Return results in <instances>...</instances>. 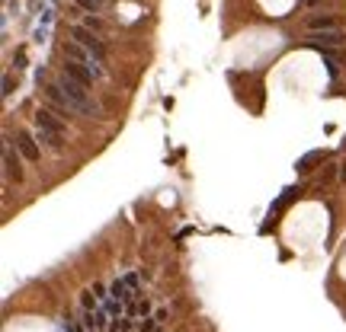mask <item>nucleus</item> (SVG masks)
Instances as JSON below:
<instances>
[{"mask_svg":"<svg viewBox=\"0 0 346 332\" xmlns=\"http://www.w3.org/2000/svg\"><path fill=\"white\" fill-rule=\"evenodd\" d=\"M13 93V77H4V96Z\"/></svg>","mask_w":346,"mask_h":332,"instance_id":"nucleus-14","label":"nucleus"},{"mask_svg":"<svg viewBox=\"0 0 346 332\" xmlns=\"http://www.w3.org/2000/svg\"><path fill=\"white\" fill-rule=\"evenodd\" d=\"M324 160V150H311V153H305L301 160L295 163V170H298V176H305V173H311L314 170V163H321Z\"/></svg>","mask_w":346,"mask_h":332,"instance_id":"nucleus-11","label":"nucleus"},{"mask_svg":"<svg viewBox=\"0 0 346 332\" xmlns=\"http://www.w3.org/2000/svg\"><path fill=\"white\" fill-rule=\"evenodd\" d=\"M61 51H64V58H67V61H77V64H83V67H86V71H90L93 77H103L100 61L93 58V55H90V51H86L83 45H77V42H64V48H61Z\"/></svg>","mask_w":346,"mask_h":332,"instance_id":"nucleus-4","label":"nucleus"},{"mask_svg":"<svg viewBox=\"0 0 346 332\" xmlns=\"http://www.w3.org/2000/svg\"><path fill=\"white\" fill-rule=\"evenodd\" d=\"M333 26H336V20H333L330 13H314V16L308 20V29H311V32H330Z\"/></svg>","mask_w":346,"mask_h":332,"instance_id":"nucleus-10","label":"nucleus"},{"mask_svg":"<svg viewBox=\"0 0 346 332\" xmlns=\"http://www.w3.org/2000/svg\"><path fill=\"white\" fill-rule=\"evenodd\" d=\"M86 29H93V32H103V20H100V16H86Z\"/></svg>","mask_w":346,"mask_h":332,"instance_id":"nucleus-13","label":"nucleus"},{"mask_svg":"<svg viewBox=\"0 0 346 332\" xmlns=\"http://www.w3.org/2000/svg\"><path fill=\"white\" fill-rule=\"evenodd\" d=\"M58 86H61V93L67 96V102L74 106V112H83V115H90V118L103 115L100 102H97V99L90 96V86H83V83L71 80L67 74H61V77H58Z\"/></svg>","mask_w":346,"mask_h":332,"instance_id":"nucleus-1","label":"nucleus"},{"mask_svg":"<svg viewBox=\"0 0 346 332\" xmlns=\"http://www.w3.org/2000/svg\"><path fill=\"white\" fill-rule=\"evenodd\" d=\"M71 39L77 42V45H83V48L90 51L93 58L100 61V64L106 61V45L100 42V36H97L93 29H86V26H74V29H71Z\"/></svg>","mask_w":346,"mask_h":332,"instance_id":"nucleus-3","label":"nucleus"},{"mask_svg":"<svg viewBox=\"0 0 346 332\" xmlns=\"http://www.w3.org/2000/svg\"><path fill=\"white\" fill-rule=\"evenodd\" d=\"M340 179H343V182H346V160H343V163H340Z\"/></svg>","mask_w":346,"mask_h":332,"instance_id":"nucleus-15","label":"nucleus"},{"mask_svg":"<svg viewBox=\"0 0 346 332\" xmlns=\"http://www.w3.org/2000/svg\"><path fill=\"white\" fill-rule=\"evenodd\" d=\"M298 192H301V189H285V195L279 198V202H276V208H273V211H282V208H285V205H289V202H292V198H295V195H298Z\"/></svg>","mask_w":346,"mask_h":332,"instance_id":"nucleus-12","label":"nucleus"},{"mask_svg":"<svg viewBox=\"0 0 346 332\" xmlns=\"http://www.w3.org/2000/svg\"><path fill=\"white\" fill-rule=\"evenodd\" d=\"M301 4H305V7H314V4H317V0H301Z\"/></svg>","mask_w":346,"mask_h":332,"instance_id":"nucleus-16","label":"nucleus"},{"mask_svg":"<svg viewBox=\"0 0 346 332\" xmlns=\"http://www.w3.org/2000/svg\"><path fill=\"white\" fill-rule=\"evenodd\" d=\"M308 45H311V48H340V45H346V36H343L340 29H330V32H311Z\"/></svg>","mask_w":346,"mask_h":332,"instance_id":"nucleus-8","label":"nucleus"},{"mask_svg":"<svg viewBox=\"0 0 346 332\" xmlns=\"http://www.w3.org/2000/svg\"><path fill=\"white\" fill-rule=\"evenodd\" d=\"M4 141H7V144H4V176L10 179V182H13V179L20 182V179H23V163H20V153L13 150V137H10V134H7Z\"/></svg>","mask_w":346,"mask_h":332,"instance_id":"nucleus-5","label":"nucleus"},{"mask_svg":"<svg viewBox=\"0 0 346 332\" xmlns=\"http://www.w3.org/2000/svg\"><path fill=\"white\" fill-rule=\"evenodd\" d=\"M45 99H48V106L55 109V112H58L61 118H71V115H74V106L67 102V96L61 93V86H58V80L45 86Z\"/></svg>","mask_w":346,"mask_h":332,"instance_id":"nucleus-6","label":"nucleus"},{"mask_svg":"<svg viewBox=\"0 0 346 332\" xmlns=\"http://www.w3.org/2000/svg\"><path fill=\"white\" fill-rule=\"evenodd\" d=\"M32 118H36V141L48 144L51 150H61V147H64V125L55 118V112H51V109H39Z\"/></svg>","mask_w":346,"mask_h":332,"instance_id":"nucleus-2","label":"nucleus"},{"mask_svg":"<svg viewBox=\"0 0 346 332\" xmlns=\"http://www.w3.org/2000/svg\"><path fill=\"white\" fill-rule=\"evenodd\" d=\"M16 150H20V156L23 160H29V163H39V156H42V150H39V141L29 134V131H20L16 134Z\"/></svg>","mask_w":346,"mask_h":332,"instance_id":"nucleus-7","label":"nucleus"},{"mask_svg":"<svg viewBox=\"0 0 346 332\" xmlns=\"http://www.w3.org/2000/svg\"><path fill=\"white\" fill-rule=\"evenodd\" d=\"M61 74H67L71 80L83 83V86H93V80H97V77H93L90 71H86L83 64H77V61H67V58H64V64H61Z\"/></svg>","mask_w":346,"mask_h":332,"instance_id":"nucleus-9","label":"nucleus"}]
</instances>
